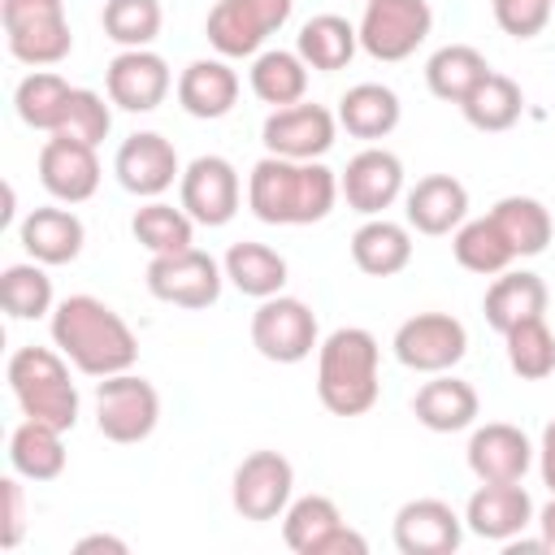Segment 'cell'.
<instances>
[{
    "mask_svg": "<svg viewBox=\"0 0 555 555\" xmlns=\"http://www.w3.org/2000/svg\"><path fill=\"white\" fill-rule=\"evenodd\" d=\"M143 278H147V291L160 304H173V308H212L221 299L225 269L208 251L186 247V251L152 256Z\"/></svg>",
    "mask_w": 555,
    "mask_h": 555,
    "instance_id": "obj_9",
    "label": "cell"
},
{
    "mask_svg": "<svg viewBox=\"0 0 555 555\" xmlns=\"http://www.w3.org/2000/svg\"><path fill=\"white\" fill-rule=\"evenodd\" d=\"M113 100H104L100 91H87V87H74L69 104H65V117L56 126L61 139H74V143H87V147H100L113 130Z\"/></svg>",
    "mask_w": 555,
    "mask_h": 555,
    "instance_id": "obj_43",
    "label": "cell"
},
{
    "mask_svg": "<svg viewBox=\"0 0 555 555\" xmlns=\"http://www.w3.org/2000/svg\"><path fill=\"white\" fill-rule=\"evenodd\" d=\"M464 525L486 542H512L525 525H533V499L520 481H481L468 494Z\"/></svg>",
    "mask_w": 555,
    "mask_h": 555,
    "instance_id": "obj_18",
    "label": "cell"
},
{
    "mask_svg": "<svg viewBox=\"0 0 555 555\" xmlns=\"http://www.w3.org/2000/svg\"><path fill=\"white\" fill-rule=\"evenodd\" d=\"M364 551H369L364 533H356L351 525H338V529H330V533L321 538V546H317L312 555H364Z\"/></svg>",
    "mask_w": 555,
    "mask_h": 555,
    "instance_id": "obj_47",
    "label": "cell"
},
{
    "mask_svg": "<svg viewBox=\"0 0 555 555\" xmlns=\"http://www.w3.org/2000/svg\"><path fill=\"white\" fill-rule=\"evenodd\" d=\"M356 48H360V30L338 13H317L295 35V52L308 61V69H321V74L347 69Z\"/></svg>",
    "mask_w": 555,
    "mask_h": 555,
    "instance_id": "obj_28",
    "label": "cell"
},
{
    "mask_svg": "<svg viewBox=\"0 0 555 555\" xmlns=\"http://www.w3.org/2000/svg\"><path fill=\"white\" fill-rule=\"evenodd\" d=\"M178 104L199 121H217L238 104V74L225 56H199L178 74Z\"/></svg>",
    "mask_w": 555,
    "mask_h": 555,
    "instance_id": "obj_24",
    "label": "cell"
},
{
    "mask_svg": "<svg viewBox=\"0 0 555 555\" xmlns=\"http://www.w3.org/2000/svg\"><path fill=\"white\" fill-rule=\"evenodd\" d=\"M0 499H4V533H0V542L13 551L22 542V529H26V503H22L17 477H4L0 481Z\"/></svg>",
    "mask_w": 555,
    "mask_h": 555,
    "instance_id": "obj_46",
    "label": "cell"
},
{
    "mask_svg": "<svg viewBox=\"0 0 555 555\" xmlns=\"http://www.w3.org/2000/svg\"><path fill=\"white\" fill-rule=\"evenodd\" d=\"M377 338L364 325H338L321 347H317V399L334 416H364L377 395Z\"/></svg>",
    "mask_w": 555,
    "mask_h": 555,
    "instance_id": "obj_3",
    "label": "cell"
},
{
    "mask_svg": "<svg viewBox=\"0 0 555 555\" xmlns=\"http://www.w3.org/2000/svg\"><path fill=\"white\" fill-rule=\"evenodd\" d=\"M460 538H464V516H455V507L434 494L408 499L395 512V546L403 555H451L460 551Z\"/></svg>",
    "mask_w": 555,
    "mask_h": 555,
    "instance_id": "obj_17",
    "label": "cell"
},
{
    "mask_svg": "<svg viewBox=\"0 0 555 555\" xmlns=\"http://www.w3.org/2000/svg\"><path fill=\"white\" fill-rule=\"evenodd\" d=\"M390 347L412 373H451L468 351V330L451 312H416L395 330Z\"/></svg>",
    "mask_w": 555,
    "mask_h": 555,
    "instance_id": "obj_10",
    "label": "cell"
},
{
    "mask_svg": "<svg viewBox=\"0 0 555 555\" xmlns=\"http://www.w3.org/2000/svg\"><path fill=\"white\" fill-rule=\"evenodd\" d=\"M169 87H173V74L165 56L152 48H121L104 69V91L126 113H152L156 104H165Z\"/></svg>",
    "mask_w": 555,
    "mask_h": 555,
    "instance_id": "obj_14",
    "label": "cell"
},
{
    "mask_svg": "<svg viewBox=\"0 0 555 555\" xmlns=\"http://www.w3.org/2000/svg\"><path fill=\"white\" fill-rule=\"evenodd\" d=\"M221 269L234 282V291H243L251 299L282 295V286H286V256L273 251L269 243H247V238L243 243H230Z\"/></svg>",
    "mask_w": 555,
    "mask_h": 555,
    "instance_id": "obj_31",
    "label": "cell"
},
{
    "mask_svg": "<svg viewBox=\"0 0 555 555\" xmlns=\"http://www.w3.org/2000/svg\"><path fill=\"white\" fill-rule=\"evenodd\" d=\"M403 217L416 234H455L468 217V186L451 173H425L403 195Z\"/></svg>",
    "mask_w": 555,
    "mask_h": 555,
    "instance_id": "obj_21",
    "label": "cell"
},
{
    "mask_svg": "<svg viewBox=\"0 0 555 555\" xmlns=\"http://www.w3.org/2000/svg\"><path fill=\"white\" fill-rule=\"evenodd\" d=\"M338 173L321 160L260 156L247 173V208L264 225H312L338 204Z\"/></svg>",
    "mask_w": 555,
    "mask_h": 555,
    "instance_id": "obj_1",
    "label": "cell"
},
{
    "mask_svg": "<svg viewBox=\"0 0 555 555\" xmlns=\"http://www.w3.org/2000/svg\"><path fill=\"white\" fill-rule=\"evenodd\" d=\"M481 399L464 377L451 373H434L416 395H412V416L429 429V434H460L477 421Z\"/></svg>",
    "mask_w": 555,
    "mask_h": 555,
    "instance_id": "obj_23",
    "label": "cell"
},
{
    "mask_svg": "<svg viewBox=\"0 0 555 555\" xmlns=\"http://www.w3.org/2000/svg\"><path fill=\"white\" fill-rule=\"evenodd\" d=\"M360 48L373 61H408L434 30L429 0H364Z\"/></svg>",
    "mask_w": 555,
    "mask_h": 555,
    "instance_id": "obj_8",
    "label": "cell"
},
{
    "mask_svg": "<svg viewBox=\"0 0 555 555\" xmlns=\"http://www.w3.org/2000/svg\"><path fill=\"white\" fill-rule=\"evenodd\" d=\"M460 113H464V121H468L473 130L499 134V130H512V126L520 121V113H525V91H520L516 78L490 69V74L468 91V100L460 104Z\"/></svg>",
    "mask_w": 555,
    "mask_h": 555,
    "instance_id": "obj_30",
    "label": "cell"
},
{
    "mask_svg": "<svg viewBox=\"0 0 555 555\" xmlns=\"http://www.w3.org/2000/svg\"><path fill=\"white\" fill-rule=\"evenodd\" d=\"M338 126L351 134V139H386L399 117H403V104L399 95L386 87V82H356L338 95Z\"/></svg>",
    "mask_w": 555,
    "mask_h": 555,
    "instance_id": "obj_26",
    "label": "cell"
},
{
    "mask_svg": "<svg viewBox=\"0 0 555 555\" xmlns=\"http://www.w3.org/2000/svg\"><path fill=\"white\" fill-rule=\"evenodd\" d=\"M9 390L22 408V416L43 421L52 429H74L78 425V386L69 382V364L52 347H17L9 356Z\"/></svg>",
    "mask_w": 555,
    "mask_h": 555,
    "instance_id": "obj_4",
    "label": "cell"
},
{
    "mask_svg": "<svg viewBox=\"0 0 555 555\" xmlns=\"http://www.w3.org/2000/svg\"><path fill=\"white\" fill-rule=\"evenodd\" d=\"M160 0H104L100 9V26L113 43L121 48H147L160 35Z\"/></svg>",
    "mask_w": 555,
    "mask_h": 555,
    "instance_id": "obj_42",
    "label": "cell"
},
{
    "mask_svg": "<svg viewBox=\"0 0 555 555\" xmlns=\"http://www.w3.org/2000/svg\"><path fill=\"white\" fill-rule=\"evenodd\" d=\"M43 17H65V0H0V22L4 26H26Z\"/></svg>",
    "mask_w": 555,
    "mask_h": 555,
    "instance_id": "obj_45",
    "label": "cell"
},
{
    "mask_svg": "<svg viewBox=\"0 0 555 555\" xmlns=\"http://www.w3.org/2000/svg\"><path fill=\"white\" fill-rule=\"evenodd\" d=\"M338 525H343V512L330 494H304V499H291V507L282 512V542L295 555H312L321 538Z\"/></svg>",
    "mask_w": 555,
    "mask_h": 555,
    "instance_id": "obj_39",
    "label": "cell"
},
{
    "mask_svg": "<svg viewBox=\"0 0 555 555\" xmlns=\"http://www.w3.org/2000/svg\"><path fill=\"white\" fill-rule=\"evenodd\" d=\"M538 525H542V538H546V546L555 551V494H551V503L538 512Z\"/></svg>",
    "mask_w": 555,
    "mask_h": 555,
    "instance_id": "obj_50",
    "label": "cell"
},
{
    "mask_svg": "<svg viewBox=\"0 0 555 555\" xmlns=\"http://www.w3.org/2000/svg\"><path fill=\"white\" fill-rule=\"evenodd\" d=\"M130 234L139 238V247H147L152 256H169V251H186L195 247V221L191 212L165 199H147L143 208H134L130 217Z\"/></svg>",
    "mask_w": 555,
    "mask_h": 555,
    "instance_id": "obj_35",
    "label": "cell"
},
{
    "mask_svg": "<svg viewBox=\"0 0 555 555\" xmlns=\"http://www.w3.org/2000/svg\"><path fill=\"white\" fill-rule=\"evenodd\" d=\"M69 95H74V87H69L61 74H52V69H35V74H26V78L17 82V91H13V108H17V117H22L30 130H48V134H56Z\"/></svg>",
    "mask_w": 555,
    "mask_h": 555,
    "instance_id": "obj_36",
    "label": "cell"
},
{
    "mask_svg": "<svg viewBox=\"0 0 555 555\" xmlns=\"http://www.w3.org/2000/svg\"><path fill=\"white\" fill-rule=\"evenodd\" d=\"M538 473H542V486L555 494V421H546V429H542V442H538Z\"/></svg>",
    "mask_w": 555,
    "mask_h": 555,
    "instance_id": "obj_48",
    "label": "cell"
},
{
    "mask_svg": "<svg viewBox=\"0 0 555 555\" xmlns=\"http://www.w3.org/2000/svg\"><path fill=\"white\" fill-rule=\"evenodd\" d=\"M533 464V442L525 438L520 425L507 421H486L468 438V468L477 481H525Z\"/></svg>",
    "mask_w": 555,
    "mask_h": 555,
    "instance_id": "obj_20",
    "label": "cell"
},
{
    "mask_svg": "<svg viewBox=\"0 0 555 555\" xmlns=\"http://www.w3.org/2000/svg\"><path fill=\"white\" fill-rule=\"evenodd\" d=\"M490 221L499 225V234L507 238V247L516 256H542L546 243L555 238L551 208L542 199H533V195H503L490 208Z\"/></svg>",
    "mask_w": 555,
    "mask_h": 555,
    "instance_id": "obj_29",
    "label": "cell"
},
{
    "mask_svg": "<svg viewBox=\"0 0 555 555\" xmlns=\"http://www.w3.org/2000/svg\"><path fill=\"white\" fill-rule=\"evenodd\" d=\"M351 260L369 278H395L412 260V234H408V225H399L390 217H369L351 234Z\"/></svg>",
    "mask_w": 555,
    "mask_h": 555,
    "instance_id": "obj_27",
    "label": "cell"
},
{
    "mask_svg": "<svg viewBox=\"0 0 555 555\" xmlns=\"http://www.w3.org/2000/svg\"><path fill=\"white\" fill-rule=\"evenodd\" d=\"M247 82H251L256 100H264L273 108L299 104L308 91V61L286 48H264V52H256V61L247 69Z\"/></svg>",
    "mask_w": 555,
    "mask_h": 555,
    "instance_id": "obj_34",
    "label": "cell"
},
{
    "mask_svg": "<svg viewBox=\"0 0 555 555\" xmlns=\"http://www.w3.org/2000/svg\"><path fill=\"white\" fill-rule=\"evenodd\" d=\"M9 464L17 477L26 481H52L65 473V442H61V429L43 425V421H22L13 434H9Z\"/></svg>",
    "mask_w": 555,
    "mask_h": 555,
    "instance_id": "obj_32",
    "label": "cell"
},
{
    "mask_svg": "<svg viewBox=\"0 0 555 555\" xmlns=\"http://www.w3.org/2000/svg\"><path fill=\"white\" fill-rule=\"evenodd\" d=\"M295 0H217L208 9L204 35L217 48V56H256L273 30L291 22Z\"/></svg>",
    "mask_w": 555,
    "mask_h": 555,
    "instance_id": "obj_6",
    "label": "cell"
},
{
    "mask_svg": "<svg viewBox=\"0 0 555 555\" xmlns=\"http://www.w3.org/2000/svg\"><path fill=\"white\" fill-rule=\"evenodd\" d=\"M503 343H507V364L520 382H542L555 373V334H551L546 317L512 325L503 334Z\"/></svg>",
    "mask_w": 555,
    "mask_h": 555,
    "instance_id": "obj_40",
    "label": "cell"
},
{
    "mask_svg": "<svg viewBox=\"0 0 555 555\" xmlns=\"http://www.w3.org/2000/svg\"><path fill=\"white\" fill-rule=\"evenodd\" d=\"M113 173L130 195L156 199L182 178V165H178V152H173V143L165 134L139 130V134L121 139V147L113 156Z\"/></svg>",
    "mask_w": 555,
    "mask_h": 555,
    "instance_id": "obj_15",
    "label": "cell"
},
{
    "mask_svg": "<svg viewBox=\"0 0 555 555\" xmlns=\"http://www.w3.org/2000/svg\"><path fill=\"white\" fill-rule=\"evenodd\" d=\"M0 304L17 321H35V317L52 312V278L43 273V264L39 260L9 264L0 273Z\"/></svg>",
    "mask_w": 555,
    "mask_h": 555,
    "instance_id": "obj_41",
    "label": "cell"
},
{
    "mask_svg": "<svg viewBox=\"0 0 555 555\" xmlns=\"http://www.w3.org/2000/svg\"><path fill=\"white\" fill-rule=\"evenodd\" d=\"M74 551H78V555H87V551H113V555H126V542H121V538H108V533H91V538H78Z\"/></svg>",
    "mask_w": 555,
    "mask_h": 555,
    "instance_id": "obj_49",
    "label": "cell"
},
{
    "mask_svg": "<svg viewBox=\"0 0 555 555\" xmlns=\"http://www.w3.org/2000/svg\"><path fill=\"white\" fill-rule=\"evenodd\" d=\"M338 191H343L347 208H356L364 217H382L403 195V160L386 147H364L338 173Z\"/></svg>",
    "mask_w": 555,
    "mask_h": 555,
    "instance_id": "obj_16",
    "label": "cell"
},
{
    "mask_svg": "<svg viewBox=\"0 0 555 555\" xmlns=\"http://www.w3.org/2000/svg\"><path fill=\"white\" fill-rule=\"evenodd\" d=\"M160 421V395L147 377L139 373H113V377H100L95 386V429L108 438V442H143L152 438Z\"/></svg>",
    "mask_w": 555,
    "mask_h": 555,
    "instance_id": "obj_5",
    "label": "cell"
},
{
    "mask_svg": "<svg viewBox=\"0 0 555 555\" xmlns=\"http://www.w3.org/2000/svg\"><path fill=\"white\" fill-rule=\"evenodd\" d=\"M546 299H551V291H546V282L538 273H529V269H503L490 282V291L481 299V312H486L490 330L507 334L520 321L546 317Z\"/></svg>",
    "mask_w": 555,
    "mask_h": 555,
    "instance_id": "obj_25",
    "label": "cell"
},
{
    "mask_svg": "<svg viewBox=\"0 0 555 555\" xmlns=\"http://www.w3.org/2000/svg\"><path fill=\"white\" fill-rule=\"evenodd\" d=\"M17 238H22L26 256L39 260V264H69V260H78L87 230H82L78 212L56 208V204H43V208H30L22 217Z\"/></svg>",
    "mask_w": 555,
    "mask_h": 555,
    "instance_id": "obj_22",
    "label": "cell"
},
{
    "mask_svg": "<svg viewBox=\"0 0 555 555\" xmlns=\"http://www.w3.org/2000/svg\"><path fill=\"white\" fill-rule=\"evenodd\" d=\"M251 347L273 364H299L321 347L317 312L295 295H269L251 312Z\"/></svg>",
    "mask_w": 555,
    "mask_h": 555,
    "instance_id": "obj_7",
    "label": "cell"
},
{
    "mask_svg": "<svg viewBox=\"0 0 555 555\" xmlns=\"http://www.w3.org/2000/svg\"><path fill=\"white\" fill-rule=\"evenodd\" d=\"M490 74V61L473 48V43H442L429 61H425V87L447 100V104H464L468 91Z\"/></svg>",
    "mask_w": 555,
    "mask_h": 555,
    "instance_id": "obj_33",
    "label": "cell"
},
{
    "mask_svg": "<svg viewBox=\"0 0 555 555\" xmlns=\"http://www.w3.org/2000/svg\"><path fill=\"white\" fill-rule=\"evenodd\" d=\"M52 347L87 377H113L134 369V330L95 295H69L52 308Z\"/></svg>",
    "mask_w": 555,
    "mask_h": 555,
    "instance_id": "obj_2",
    "label": "cell"
},
{
    "mask_svg": "<svg viewBox=\"0 0 555 555\" xmlns=\"http://www.w3.org/2000/svg\"><path fill=\"white\" fill-rule=\"evenodd\" d=\"M4 43H9V56L30 65V69L56 65L74 48L69 17H43V22H26V26H4Z\"/></svg>",
    "mask_w": 555,
    "mask_h": 555,
    "instance_id": "obj_37",
    "label": "cell"
},
{
    "mask_svg": "<svg viewBox=\"0 0 555 555\" xmlns=\"http://www.w3.org/2000/svg\"><path fill=\"white\" fill-rule=\"evenodd\" d=\"M39 182H43V191H48L52 199H61V204H82V199H91L95 186H100V156H95V147L52 134V139L39 147Z\"/></svg>",
    "mask_w": 555,
    "mask_h": 555,
    "instance_id": "obj_19",
    "label": "cell"
},
{
    "mask_svg": "<svg viewBox=\"0 0 555 555\" xmlns=\"http://www.w3.org/2000/svg\"><path fill=\"white\" fill-rule=\"evenodd\" d=\"M295 494V468L282 451H251L234 468L230 503L243 520H278L291 507Z\"/></svg>",
    "mask_w": 555,
    "mask_h": 555,
    "instance_id": "obj_11",
    "label": "cell"
},
{
    "mask_svg": "<svg viewBox=\"0 0 555 555\" xmlns=\"http://www.w3.org/2000/svg\"><path fill=\"white\" fill-rule=\"evenodd\" d=\"M338 134V113H330L325 104H286L273 108L260 126V143L269 156H286V160H321L334 147Z\"/></svg>",
    "mask_w": 555,
    "mask_h": 555,
    "instance_id": "obj_12",
    "label": "cell"
},
{
    "mask_svg": "<svg viewBox=\"0 0 555 555\" xmlns=\"http://www.w3.org/2000/svg\"><path fill=\"white\" fill-rule=\"evenodd\" d=\"M238 199H243V182L225 156H212V152L195 156L178 178V204L191 212L195 225L217 230V225L234 221Z\"/></svg>",
    "mask_w": 555,
    "mask_h": 555,
    "instance_id": "obj_13",
    "label": "cell"
},
{
    "mask_svg": "<svg viewBox=\"0 0 555 555\" xmlns=\"http://www.w3.org/2000/svg\"><path fill=\"white\" fill-rule=\"evenodd\" d=\"M551 9H555V0H490V13L499 22V30L512 35V39L542 35L546 22H551Z\"/></svg>",
    "mask_w": 555,
    "mask_h": 555,
    "instance_id": "obj_44",
    "label": "cell"
},
{
    "mask_svg": "<svg viewBox=\"0 0 555 555\" xmlns=\"http://www.w3.org/2000/svg\"><path fill=\"white\" fill-rule=\"evenodd\" d=\"M451 251H455V260L468 269V273H503L512 260H516V251L507 247V238L499 234V225L490 221V212L486 217H473V221H464L455 234H451Z\"/></svg>",
    "mask_w": 555,
    "mask_h": 555,
    "instance_id": "obj_38",
    "label": "cell"
}]
</instances>
